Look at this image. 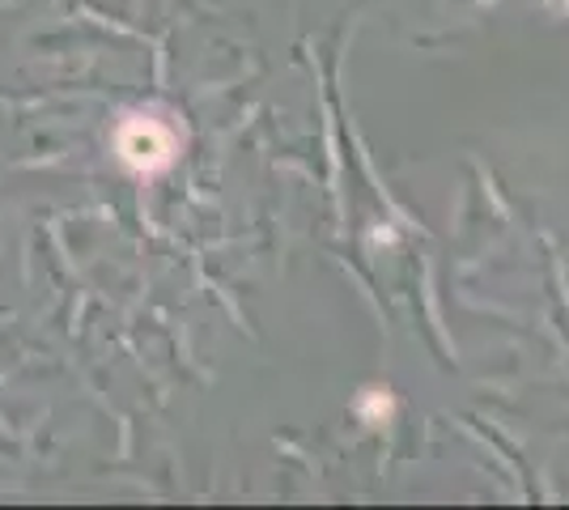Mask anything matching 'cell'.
<instances>
[{"mask_svg":"<svg viewBox=\"0 0 569 510\" xmlns=\"http://www.w3.org/2000/svg\"><path fill=\"white\" fill-rule=\"evenodd\" d=\"M119 153H123L132 167L158 170L174 158V137H170V128H162V123L132 120V123H123V132H119Z\"/></svg>","mask_w":569,"mask_h":510,"instance_id":"1","label":"cell"},{"mask_svg":"<svg viewBox=\"0 0 569 510\" xmlns=\"http://www.w3.org/2000/svg\"><path fill=\"white\" fill-rule=\"evenodd\" d=\"M396 391L391 388H366L361 396L353 400V413L361 426H370V430H387L391 421H396Z\"/></svg>","mask_w":569,"mask_h":510,"instance_id":"2","label":"cell"}]
</instances>
